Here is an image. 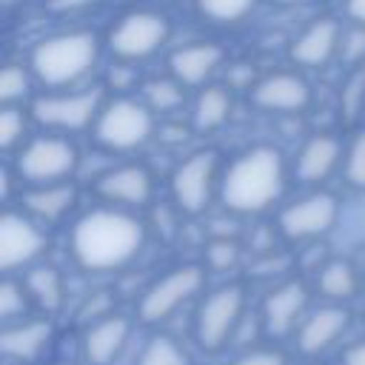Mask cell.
Segmentation results:
<instances>
[{
	"label": "cell",
	"instance_id": "e0dca14e",
	"mask_svg": "<svg viewBox=\"0 0 365 365\" xmlns=\"http://www.w3.org/2000/svg\"><path fill=\"white\" fill-rule=\"evenodd\" d=\"M128 336H131V322L123 314H108L97 322H88L83 331L86 365H114L125 351Z\"/></svg>",
	"mask_w": 365,
	"mask_h": 365
},
{
	"label": "cell",
	"instance_id": "8d00e7d4",
	"mask_svg": "<svg viewBox=\"0 0 365 365\" xmlns=\"http://www.w3.org/2000/svg\"><path fill=\"white\" fill-rule=\"evenodd\" d=\"M342 365H365V339H356L351 342L345 351H342Z\"/></svg>",
	"mask_w": 365,
	"mask_h": 365
},
{
	"label": "cell",
	"instance_id": "4316f807",
	"mask_svg": "<svg viewBox=\"0 0 365 365\" xmlns=\"http://www.w3.org/2000/svg\"><path fill=\"white\" fill-rule=\"evenodd\" d=\"M257 0H197V11L220 26H234L251 14Z\"/></svg>",
	"mask_w": 365,
	"mask_h": 365
},
{
	"label": "cell",
	"instance_id": "6da1fadb",
	"mask_svg": "<svg viewBox=\"0 0 365 365\" xmlns=\"http://www.w3.org/2000/svg\"><path fill=\"white\" fill-rule=\"evenodd\" d=\"M145 242L143 222L125 208H94L71 228V257L88 274L128 265Z\"/></svg>",
	"mask_w": 365,
	"mask_h": 365
},
{
	"label": "cell",
	"instance_id": "4fadbf2b",
	"mask_svg": "<svg viewBox=\"0 0 365 365\" xmlns=\"http://www.w3.org/2000/svg\"><path fill=\"white\" fill-rule=\"evenodd\" d=\"M308 308V288L302 279H285L274 285L259 308V325L271 336H288L297 331Z\"/></svg>",
	"mask_w": 365,
	"mask_h": 365
},
{
	"label": "cell",
	"instance_id": "f1b7e54d",
	"mask_svg": "<svg viewBox=\"0 0 365 365\" xmlns=\"http://www.w3.org/2000/svg\"><path fill=\"white\" fill-rule=\"evenodd\" d=\"M145 100H148V108L154 111H177L185 100V91H182V83L180 80H151L145 86Z\"/></svg>",
	"mask_w": 365,
	"mask_h": 365
},
{
	"label": "cell",
	"instance_id": "8fae6325",
	"mask_svg": "<svg viewBox=\"0 0 365 365\" xmlns=\"http://www.w3.org/2000/svg\"><path fill=\"white\" fill-rule=\"evenodd\" d=\"M217 182V154L214 151H197L188 160H182L171 177V194L180 211L185 214H202L211 202Z\"/></svg>",
	"mask_w": 365,
	"mask_h": 365
},
{
	"label": "cell",
	"instance_id": "ac0fdd59",
	"mask_svg": "<svg viewBox=\"0 0 365 365\" xmlns=\"http://www.w3.org/2000/svg\"><path fill=\"white\" fill-rule=\"evenodd\" d=\"M51 342V322L48 319H17L0 331V351L6 362L29 365L34 362Z\"/></svg>",
	"mask_w": 365,
	"mask_h": 365
},
{
	"label": "cell",
	"instance_id": "836d02e7",
	"mask_svg": "<svg viewBox=\"0 0 365 365\" xmlns=\"http://www.w3.org/2000/svg\"><path fill=\"white\" fill-rule=\"evenodd\" d=\"M231 365H288V356L277 348H251L231 359Z\"/></svg>",
	"mask_w": 365,
	"mask_h": 365
},
{
	"label": "cell",
	"instance_id": "8992f818",
	"mask_svg": "<svg viewBox=\"0 0 365 365\" xmlns=\"http://www.w3.org/2000/svg\"><path fill=\"white\" fill-rule=\"evenodd\" d=\"M205 282V271L202 265H177L171 271H165L163 277H157L140 297L137 314L145 325H157L165 322L168 317H174L188 299H194L202 291Z\"/></svg>",
	"mask_w": 365,
	"mask_h": 365
},
{
	"label": "cell",
	"instance_id": "484cf974",
	"mask_svg": "<svg viewBox=\"0 0 365 365\" xmlns=\"http://www.w3.org/2000/svg\"><path fill=\"white\" fill-rule=\"evenodd\" d=\"M137 365H191V359L174 336L154 334L143 342V348L137 354Z\"/></svg>",
	"mask_w": 365,
	"mask_h": 365
},
{
	"label": "cell",
	"instance_id": "9a60e30c",
	"mask_svg": "<svg viewBox=\"0 0 365 365\" xmlns=\"http://www.w3.org/2000/svg\"><path fill=\"white\" fill-rule=\"evenodd\" d=\"M251 103L262 111H279V114H299L311 103L308 83L294 71H277L262 77L251 88Z\"/></svg>",
	"mask_w": 365,
	"mask_h": 365
},
{
	"label": "cell",
	"instance_id": "d6a6232c",
	"mask_svg": "<svg viewBox=\"0 0 365 365\" xmlns=\"http://www.w3.org/2000/svg\"><path fill=\"white\" fill-rule=\"evenodd\" d=\"M345 180L354 188H365V131L354 137L345 154Z\"/></svg>",
	"mask_w": 365,
	"mask_h": 365
},
{
	"label": "cell",
	"instance_id": "5bb4252c",
	"mask_svg": "<svg viewBox=\"0 0 365 365\" xmlns=\"http://www.w3.org/2000/svg\"><path fill=\"white\" fill-rule=\"evenodd\" d=\"M348 325H351V311L342 302H328V305L305 314L302 322L297 325V334H294L297 351L302 356H319L342 339Z\"/></svg>",
	"mask_w": 365,
	"mask_h": 365
},
{
	"label": "cell",
	"instance_id": "d6986e66",
	"mask_svg": "<svg viewBox=\"0 0 365 365\" xmlns=\"http://www.w3.org/2000/svg\"><path fill=\"white\" fill-rule=\"evenodd\" d=\"M342 46V31L334 17H319L291 43V60L305 68L325 66Z\"/></svg>",
	"mask_w": 365,
	"mask_h": 365
},
{
	"label": "cell",
	"instance_id": "74e56055",
	"mask_svg": "<svg viewBox=\"0 0 365 365\" xmlns=\"http://www.w3.org/2000/svg\"><path fill=\"white\" fill-rule=\"evenodd\" d=\"M345 11L356 26H365V0H345Z\"/></svg>",
	"mask_w": 365,
	"mask_h": 365
},
{
	"label": "cell",
	"instance_id": "4dcf8cb0",
	"mask_svg": "<svg viewBox=\"0 0 365 365\" xmlns=\"http://www.w3.org/2000/svg\"><path fill=\"white\" fill-rule=\"evenodd\" d=\"M29 71L17 63H9L0 74V100L3 106H14L17 100H23L29 94Z\"/></svg>",
	"mask_w": 365,
	"mask_h": 365
},
{
	"label": "cell",
	"instance_id": "3957f363",
	"mask_svg": "<svg viewBox=\"0 0 365 365\" xmlns=\"http://www.w3.org/2000/svg\"><path fill=\"white\" fill-rule=\"evenodd\" d=\"M97 63V37L91 31H63L31 48V71L48 88H66L86 77Z\"/></svg>",
	"mask_w": 365,
	"mask_h": 365
},
{
	"label": "cell",
	"instance_id": "ab89813d",
	"mask_svg": "<svg viewBox=\"0 0 365 365\" xmlns=\"http://www.w3.org/2000/svg\"><path fill=\"white\" fill-rule=\"evenodd\" d=\"M0 3H3V6H6V9H11V6H14V3H17V0H0Z\"/></svg>",
	"mask_w": 365,
	"mask_h": 365
},
{
	"label": "cell",
	"instance_id": "603a6c76",
	"mask_svg": "<svg viewBox=\"0 0 365 365\" xmlns=\"http://www.w3.org/2000/svg\"><path fill=\"white\" fill-rule=\"evenodd\" d=\"M26 288L31 294V302L40 305L43 311H60L63 299H66V285H63V274L54 265H34L26 274Z\"/></svg>",
	"mask_w": 365,
	"mask_h": 365
},
{
	"label": "cell",
	"instance_id": "ffe728a7",
	"mask_svg": "<svg viewBox=\"0 0 365 365\" xmlns=\"http://www.w3.org/2000/svg\"><path fill=\"white\" fill-rule=\"evenodd\" d=\"M339 154H342V145H339V140L334 134H314V137L305 140V145L297 154L294 177L299 182H305V185L322 182L339 165Z\"/></svg>",
	"mask_w": 365,
	"mask_h": 365
},
{
	"label": "cell",
	"instance_id": "cb8c5ba5",
	"mask_svg": "<svg viewBox=\"0 0 365 365\" xmlns=\"http://www.w3.org/2000/svg\"><path fill=\"white\" fill-rule=\"evenodd\" d=\"M317 288L331 302H345L359 291L356 268L348 259H328L317 274Z\"/></svg>",
	"mask_w": 365,
	"mask_h": 365
},
{
	"label": "cell",
	"instance_id": "30bf717a",
	"mask_svg": "<svg viewBox=\"0 0 365 365\" xmlns=\"http://www.w3.org/2000/svg\"><path fill=\"white\" fill-rule=\"evenodd\" d=\"M339 217V202L334 194H325V191H317V194H308L291 205H285L279 211V231L285 240H294V242H302V240H317L322 234H328L334 228Z\"/></svg>",
	"mask_w": 365,
	"mask_h": 365
},
{
	"label": "cell",
	"instance_id": "9c48e42d",
	"mask_svg": "<svg viewBox=\"0 0 365 365\" xmlns=\"http://www.w3.org/2000/svg\"><path fill=\"white\" fill-rule=\"evenodd\" d=\"M103 108L100 88L77 91V94H46L31 103V117L40 125L60 128V131H83L97 120Z\"/></svg>",
	"mask_w": 365,
	"mask_h": 365
},
{
	"label": "cell",
	"instance_id": "83f0119b",
	"mask_svg": "<svg viewBox=\"0 0 365 365\" xmlns=\"http://www.w3.org/2000/svg\"><path fill=\"white\" fill-rule=\"evenodd\" d=\"M29 305H31V294H29L26 282H17V279L6 277L3 285H0V319L6 325L17 322V319H26Z\"/></svg>",
	"mask_w": 365,
	"mask_h": 365
},
{
	"label": "cell",
	"instance_id": "d4e9b609",
	"mask_svg": "<svg viewBox=\"0 0 365 365\" xmlns=\"http://www.w3.org/2000/svg\"><path fill=\"white\" fill-rule=\"evenodd\" d=\"M228 114H231V94L222 86H208L197 97L194 128L197 131H214L228 120Z\"/></svg>",
	"mask_w": 365,
	"mask_h": 365
},
{
	"label": "cell",
	"instance_id": "60d3db41",
	"mask_svg": "<svg viewBox=\"0 0 365 365\" xmlns=\"http://www.w3.org/2000/svg\"><path fill=\"white\" fill-rule=\"evenodd\" d=\"M9 365H14V362H9Z\"/></svg>",
	"mask_w": 365,
	"mask_h": 365
},
{
	"label": "cell",
	"instance_id": "7c38bea8",
	"mask_svg": "<svg viewBox=\"0 0 365 365\" xmlns=\"http://www.w3.org/2000/svg\"><path fill=\"white\" fill-rule=\"evenodd\" d=\"M46 251V234L20 211H6L0 217V268L6 274L31 265Z\"/></svg>",
	"mask_w": 365,
	"mask_h": 365
},
{
	"label": "cell",
	"instance_id": "7402d4cb",
	"mask_svg": "<svg viewBox=\"0 0 365 365\" xmlns=\"http://www.w3.org/2000/svg\"><path fill=\"white\" fill-rule=\"evenodd\" d=\"M77 200V191L71 182H54V185H31L20 202L29 211V217L40 222H57L63 220Z\"/></svg>",
	"mask_w": 365,
	"mask_h": 365
},
{
	"label": "cell",
	"instance_id": "1f68e13d",
	"mask_svg": "<svg viewBox=\"0 0 365 365\" xmlns=\"http://www.w3.org/2000/svg\"><path fill=\"white\" fill-rule=\"evenodd\" d=\"M26 134V114L17 106H3L0 111V148L11 151L17 143H23Z\"/></svg>",
	"mask_w": 365,
	"mask_h": 365
},
{
	"label": "cell",
	"instance_id": "e575fe53",
	"mask_svg": "<svg viewBox=\"0 0 365 365\" xmlns=\"http://www.w3.org/2000/svg\"><path fill=\"white\" fill-rule=\"evenodd\" d=\"M342 57L348 63H359L365 60V26H356L348 37H342V46H339Z\"/></svg>",
	"mask_w": 365,
	"mask_h": 365
},
{
	"label": "cell",
	"instance_id": "52a82bcc",
	"mask_svg": "<svg viewBox=\"0 0 365 365\" xmlns=\"http://www.w3.org/2000/svg\"><path fill=\"white\" fill-rule=\"evenodd\" d=\"M77 168V148L66 137H34L29 140L14 163V171L29 185L66 182Z\"/></svg>",
	"mask_w": 365,
	"mask_h": 365
},
{
	"label": "cell",
	"instance_id": "f35d334b",
	"mask_svg": "<svg viewBox=\"0 0 365 365\" xmlns=\"http://www.w3.org/2000/svg\"><path fill=\"white\" fill-rule=\"evenodd\" d=\"M271 3H279V6H299V3H314V0H271Z\"/></svg>",
	"mask_w": 365,
	"mask_h": 365
},
{
	"label": "cell",
	"instance_id": "277c9868",
	"mask_svg": "<svg viewBox=\"0 0 365 365\" xmlns=\"http://www.w3.org/2000/svg\"><path fill=\"white\" fill-rule=\"evenodd\" d=\"M242 319L245 288L240 282H225L200 299L194 314V339L205 354H217L237 336Z\"/></svg>",
	"mask_w": 365,
	"mask_h": 365
},
{
	"label": "cell",
	"instance_id": "f546056e",
	"mask_svg": "<svg viewBox=\"0 0 365 365\" xmlns=\"http://www.w3.org/2000/svg\"><path fill=\"white\" fill-rule=\"evenodd\" d=\"M240 242L234 237H211L205 245V265L214 271H228L240 262Z\"/></svg>",
	"mask_w": 365,
	"mask_h": 365
},
{
	"label": "cell",
	"instance_id": "d590c367",
	"mask_svg": "<svg viewBox=\"0 0 365 365\" xmlns=\"http://www.w3.org/2000/svg\"><path fill=\"white\" fill-rule=\"evenodd\" d=\"M100 0H46V6L57 14H66V11H80V9H88Z\"/></svg>",
	"mask_w": 365,
	"mask_h": 365
},
{
	"label": "cell",
	"instance_id": "7a4b0ae2",
	"mask_svg": "<svg viewBox=\"0 0 365 365\" xmlns=\"http://www.w3.org/2000/svg\"><path fill=\"white\" fill-rule=\"evenodd\" d=\"M285 165L277 148L254 145L240 154L222 174L220 200L231 214H259L279 200Z\"/></svg>",
	"mask_w": 365,
	"mask_h": 365
},
{
	"label": "cell",
	"instance_id": "ba28073f",
	"mask_svg": "<svg viewBox=\"0 0 365 365\" xmlns=\"http://www.w3.org/2000/svg\"><path fill=\"white\" fill-rule=\"evenodd\" d=\"M168 40V20L157 11H128L108 34V48L120 60H143Z\"/></svg>",
	"mask_w": 365,
	"mask_h": 365
},
{
	"label": "cell",
	"instance_id": "5b68a950",
	"mask_svg": "<svg viewBox=\"0 0 365 365\" xmlns=\"http://www.w3.org/2000/svg\"><path fill=\"white\" fill-rule=\"evenodd\" d=\"M151 134H154L151 108L131 97H117L106 103L94 120V140L111 151H134L145 145Z\"/></svg>",
	"mask_w": 365,
	"mask_h": 365
},
{
	"label": "cell",
	"instance_id": "44dd1931",
	"mask_svg": "<svg viewBox=\"0 0 365 365\" xmlns=\"http://www.w3.org/2000/svg\"><path fill=\"white\" fill-rule=\"evenodd\" d=\"M222 48L217 43H191L185 48H177L168 60L174 80L182 86H202L222 63Z\"/></svg>",
	"mask_w": 365,
	"mask_h": 365
},
{
	"label": "cell",
	"instance_id": "2e32d148",
	"mask_svg": "<svg viewBox=\"0 0 365 365\" xmlns=\"http://www.w3.org/2000/svg\"><path fill=\"white\" fill-rule=\"evenodd\" d=\"M94 191L117 208H140L151 200V174L145 165H117L97 177Z\"/></svg>",
	"mask_w": 365,
	"mask_h": 365
}]
</instances>
